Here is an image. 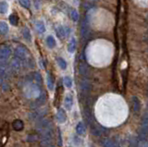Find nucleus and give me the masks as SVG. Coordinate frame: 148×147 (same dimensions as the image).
<instances>
[{"instance_id": "1", "label": "nucleus", "mask_w": 148, "mask_h": 147, "mask_svg": "<svg viewBox=\"0 0 148 147\" xmlns=\"http://www.w3.org/2000/svg\"><path fill=\"white\" fill-rule=\"evenodd\" d=\"M24 95L28 98H38L41 95L40 85L33 82L27 81L24 85Z\"/></svg>"}, {"instance_id": "2", "label": "nucleus", "mask_w": 148, "mask_h": 147, "mask_svg": "<svg viewBox=\"0 0 148 147\" xmlns=\"http://www.w3.org/2000/svg\"><path fill=\"white\" fill-rule=\"evenodd\" d=\"M15 56L16 59H20L22 64H25V66H28V60L30 59L29 56V52L28 50L23 46H18L15 49Z\"/></svg>"}, {"instance_id": "3", "label": "nucleus", "mask_w": 148, "mask_h": 147, "mask_svg": "<svg viewBox=\"0 0 148 147\" xmlns=\"http://www.w3.org/2000/svg\"><path fill=\"white\" fill-rule=\"evenodd\" d=\"M11 55V49L7 46H3L0 47V60L4 62H7Z\"/></svg>"}, {"instance_id": "4", "label": "nucleus", "mask_w": 148, "mask_h": 147, "mask_svg": "<svg viewBox=\"0 0 148 147\" xmlns=\"http://www.w3.org/2000/svg\"><path fill=\"white\" fill-rule=\"evenodd\" d=\"M22 62H21L20 59H15L12 60L11 62V65H10V69L11 70H13L14 72H19V71L21 69V67H22Z\"/></svg>"}, {"instance_id": "5", "label": "nucleus", "mask_w": 148, "mask_h": 147, "mask_svg": "<svg viewBox=\"0 0 148 147\" xmlns=\"http://www.w3.org/2000/svg\"><path fill=\"white\" fill-rule=\"evenodd\" d=\"M69 31H71L69 28L64 27V26H58V27L56 29V34H58V36L59 38H64L68 33H69Z\"/></svg>"}, {"instance_id": "6", "label": "nucleus", "mask_w": 148, "mask_h": 147, "mask_svg": "<svg viewBox=\"0 0 148 147\" xmlns=\"http://www.w3.org/2000/svg\"><path fill=\"white\" fill-rule=\"evenodd\" d=\"M81 28V33L82 37H87V35L89 33V25H88V20H87V18L82 20Z\"/></svg>"}, {"instance_id": "7", "label": "nucleus", "mask_w": 148, "mask_h": 147, "mask_svg": "<svg viewBox=\"0 0 148 147\" xmlns=\"http://www.w3.org/2000/svg\"><path fill=\"white\" fill-rule=\"evenodd\" d=\"M24 127V123L22 120H20V119H16L14 122H13V128H14V130L15 131H21L23 129Z\"/></svg>"}, {"instance_id": "8", "label": "nucleus", "mask_w": 148, "mask_h": 147, "mask_svg": "<svg viewBox=\"0 0 148 147\" xmlns=\"http://www.w3.org/2000/svg\"><path fill=\"white\" fill-rule=\"evenodd\" d=\"M22 35H23V38L27 42H31L32 41V34H31V32H30V30L28 29V27H24L23 28Z\"/></svg>"}, {"instance_id": "9", "label": "nucleus", "mask_w": 148, "mask_h": 147, "mask_svg": "<svg viewBox=\"0 0 148 147\" xmlns=\"http://www.w3.org/2000/svg\"><path fill=\"white\" fill-rule=\"evenodd\" d=\"M8 20H10V24L13 25V26H17L19 23V17L17 14H15V13H12V14H10V17H8Z\"/></svg>"}, {"instance_id": "10", "label": "nucleus", "mask_w": 148, "mask_h": 147, "mask_svg": "<svg viewBox=\"0 0 148 147\" xmlns=\"http://www.w3.org/2000/svg\"><path fill=\"white\" fill-rule=\"evenodd\" d=\"M56 118H58L59 123H64L66 121V114H65V112L62 109L58 110V114H56Z\"/></svg>"}, {"instance_id": "11", "label": "nucleus", "mask_w": 148, "mask_h": 147, "mask_svg": "<svg viewBox=\"0 0 148 147\" xmlns=\"http://www.w3.org/2000/svg\"><path fill=\"white\" fill-rule=\"evenodd\" d=\"M8 33V26L5 21H0V34L6 35Z\"/></svg>"}, {"instance_id": "12", "label": "nucleus", "mask_w": 148, "mask_h": 147, "mask_svg": "<svg viewBox=\"0 0 148 147\" xmlns=\"http://www.w3.org/2000/svg\"><path fill=\"white\" fill-rule=\"evenodd\" d=\"M45 42H46L47 46H48L49 48H54L56 46V40L53 36H51V35L46 37Z\"/></svg>"}, {"instance_id": "13", "label": "nucleus", "mask_w": 148, "mask_h": 147, "mask_svg": "<svg viewBox=\"0 0 148 147\" xmlns=\"http://www.w3.org/2000/svg\"><path fill=\"white\" fill-rule=\"evenodd\" d=\"M35 27H36V30L38 31V33H43L45 32V23L42 21V20H39L37 21V23L35 25Z\"/></svg>"}, {"instance_id": "14", "label": "nucleus", "mask_w": 148, "mask_h": 147, "mask_svg": "<svg viewBox=\"0 0 148 147\" xmlns=\"http://www.w3.org/2000/svg\"><path fill=\"white\" fill-rule=\"evenodd\" d=\"M46 82H47V86H48V88L50 89V90H53V88H54V78L52 77V75L49 72L47 73Z\"/></svg>"}, {"instance_id": "15", "label": "nucleus", "mask_w": 148, "mask_h": 147, "mask_svg": "<svg viewBox=\"0 0 148 147\" xmlns=\"http://www.w3.org/2000/svg\"><path fill=\"white\" fill-rule=\"evenodd\" d=\"M8 10V6L5 1L0 2V14H6Z\"/></svg>"}, {"instance_id": "16", "label": "nucleus", "mask_w": 148, "mask_h": 147, "mask_svg": "<svg viewBox=\"0 0 148 147\" xmlns=\"http://www.w3.org/2000/svg\"><path fill=\"white\" fill-rule=\"evenodd\" d=\"M75 49H76V41H75V39L72 38L71 40V42H69V44L68 50H69V53H73L74 51H75Z\"/></svg>"}, {"instance_id": "17", "label": "nucleus", "mask_w": 148, "mask_h": 147, "mask_svg": "<svg viewBox=\"0 0 148 147\" xmlns=\"http://www.w3.org/2000/svg\"><path fill=\"white\" fill-rule=\"evenodd\" d=\"M65 105L68 109H71L72 106V97L71 95H68L67 98L65 99Z\"/></svg>"}, {"instance_id": "18", "label": "nucleus", "mask_w": 148, "mask_h": 147, "mask_svg": "<svg viewBox=\"0 0 148 147\" xmlns=\"http://www.w3.org/2000/svg\"><path fill=\"white\" fill-rule=\"evenodd\" d=\"M71 18L73 21H78V20H79V13H78V11L76 10H71Z\"/></svg>"}, {"instance_id": "19", "label": "nucleus", "mask_w": 148, "mask_h": 147, "mask_svg": "<svg viewBox=\"0 0 148 147\" xmlns=\"http://www.w3.org/2000/svg\"><path fill=\"white\" fill-rule=\"evenodd\" d=\"M58 66H59L62 69H65L67 68V63H66V61H65L63 59H61V57H58Z\"/></svg>"}, {"instance_id": "20", "label": "nucleus", "mask_w": 148, "mask_h": 147, "mask_svg": "<svg viewBox=\"0 0 148 147\" xmlns=\"http://www.w3.org/2000/svg\"><path fill=\"white\" fill-rule=\"evenodd\" d=\"M20 5L25 8H29L31 7V2H30V0H20Z\"/></svg>"}, {"instance_id": "21", "label": "nucleus", "mask_w": 148, "mask_h": 147, "mask_svg": "<svg viewBox=\"0 0 148 147\" xmlns=\"http://www.w3.org/2000/svg\"><path fill=\"white\" fill-rule=\"evenodd\" d=\"M64 82H65V85L67 87H71V79L69 77H65L64 78Z\"/></svg>"}]
</instances>
